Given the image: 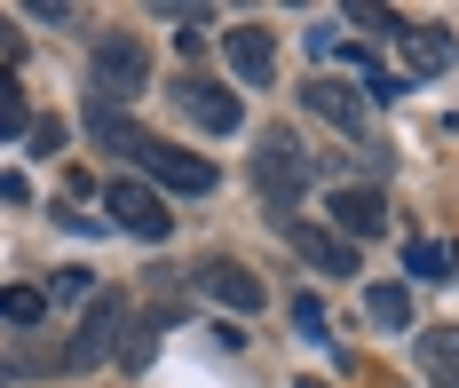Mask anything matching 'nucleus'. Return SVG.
Masks as SVG:
<instances>
[{
	"label": "nucleus",
	"mask_w": 459,
	"mask_h": 388,
	"mask_svg": "<svg viewBox=\"0 0 459 388\" xmlns=\"http://www.w3.org/2000/svg\"><path fill=\"white\" fill-rule=\"evenodd\" d=\"M222 48H230V64H238V80H254V88H262V80L277 72V40L262 32V24H238Z\"/></svg>",
	"instance_id": "f8f14e48"
},
{
	"label": "nucleus",
	"mask_w": 459,
	"mask_h": 388,
	"mask_svg": "<svg viewBox=\"0 0 459 388\" xmlns=\"http://www.w3.org/2000/svg\"><path fill=\"white\" fill-rule=\"evenodd\" d=\"M285 238L301 246V254L317 262L325 278H349V270H357V246L341 238V230H317V222H285Z\"/></svg>",
	"instance_id": "9b49d317"
},
{
	"label": "nucleus",
	"mask_w": 459,
	"mask_h": 388,
	"mask_svg": "<svg viewBox=\"0 0 459 388\" xmlns=\"http://www.w3.org/2000/svg\"><path fill=\"white\" fill-rule=\"evenodd\" d=\"M190 286H206L222 309H262V301H270V286H262L246 262H230V254H206V262L190 270Z\"/></svg>",
	"instance_id": "0eeeda50"
},
{
	"label": "nucleus",
	"mask_w": 459,
	"mask_h": 388,
	"mask_svg": "<svg viewBox=\"0 0 459 388\" xmlns=\"http://www.w3.org/2000/svg\"><path fill=\"white\" fill-rule=\"evenodd\" d=\"M175 111H183L190 127H206V135H238L246 127V111H238V96H230L222 80H175Z\"/></svg>",
	"instance_id": "20e7f679"
},
{
	"label": "nucleus",
	"mask_w": 459,
	"mask_h": 388,
	"mask_svg": "<svg viewBox=\"0 0 459 388\" xmlns=\"http://www.w3.org/2000/svg\"><path fill=\"white\" fill-rule=\"evenodd\" d=\"M301 103H309L317 119H333L341 135H365V127H372V103H365V88H349V80H333V72H317Z\"/></svg>",
	"instance_id": "6e6552de"
},
{
	"label": "nucleus",
	"mask_w": 459,
	"mask_h": 388,
	"mask_svg": "<svg viewBox=\"0 0 459 388\" xmlns=\"http://www.w3.org/2000/svg\"><path fill=\"white\" fill-rule=\"evenodd\" d=\"M8 48H16V32H8V16H0V56H8Z\"/></svg>",
	"instance_id": "412c9836"
},
{
	"label": "nucleus",
	"mask_w": 459,
	"mask_h": 388,
	"mask_svg": "<svg viewBox=\"0 0 459 388\" xmlns=\"http://www.w3.org/2000/svg\"><path fill=\"white\" fill-rule=\"evenodd\" d=\"M119 333H127V309L103 293L88 317H80V333H72V349H64V365H72V373H95V365L111 357V341H119Z\"/></svg>",
	"instance_id": "423d86ee"
},
{
	"label": "nucleus",
	"mask_w": 459,
	"mask_h": 388,
	"mask_svg": "<svg viewBox=\"0 0 459 388\" xmlns=\"http://www.w3.org/2000/svg\"><path fill=\"white\" fill-rule=\"evenodd\" d=\"M0 388H8V381H0Z\"/></svg>",
	"instance_id": "b1692460"
},
{
	"label": "nucleus",
	"mask_w": 459,
	"mask_h": 388,
	"mask_svg": "<svg viewBox=\"0 0 459 388\" xmlns=\"http://www.w3.org/2000/svg\"><path fill=\"white\" fill-rule=\"evenodd\" d=\"M143 80H151V56H143L135 32L95 40V88H103V103H111V96H143Z\"/></svg>",
	"instance_id": "39448f33"
},
{
	"label": "nucleus",
	"mask_w": 459,
	"mask_h": 388,
	"mask_svg": "<svg viewBox=\"0 0 459 388\" xmlns=\"http://www.w3.org/2000/svg\"><path fill=\"white\" fill-rule=\"evenodd\" d=\"M301 388H317V381H301Z\"/></svg>",
	"instance_id": "5701e85b"
},
{
	"label": "nucleus",
	"mask_w": 459,
	"mask_h": 388,
	"mask_svg": "<svg viewBox=\"0 0 459 388\" xmlns=\"http://www.w3.org/2000/svg\"><path fill=\"white\" fill-rule=\"evenodd\" d=\"M452 270H459V246H452Z\"/></svg>",
	"instance_id": "4be33fe9"
},
{
	"label": "nucleus",
	"mask_w": 459,
	"mask_h": 388,
	"mask_svg": "<svg viewBox=\"0 0 459 388\" xmlns=\"http://www.w3.org/2000/svg\"><path fill=\"white\" fill-rule=\"evenodd\" d=\"M309 175H317V167H309V151H301L293 127H262V135H254V191L270 198L277 214L309 191Z\"/></svg>",
	"instance_id": "f03ea898"
},
{
	"label": "nucleus",
	"mask_w": 459,
	"mask_h": 388,
	"mask_svg": "<svg viewBox=\"0 0 459 388\" xmlns=\"http://www.w3.org/2000/svg\"><path fill=\"white\" fill-rule=\"evenodd\" d=\"M88 270H64V278H48V301H88Z\"/></svg>",
	"instance_id": "6ab92c4d"
},
{
	"label": "nucleus",
	"mask_w": 459,
	"mask_h": 388,
	"mask_svg": "<svg viewBox=\"0 0 459 388\" xmlns=\"http://www.w3.org/2000/svg\"><path fill=\"white\" fill-rule=\"evenodd\" d=\"M32 151H40V159H48V151H64V127H56V119H32Z\"/></svg>",
	"instance_id": "aec40b11"
},
{
	"label": "nucleus",
	"mask_w": 459,
	"mask_h": 388,
	"mask_svg": "<svg viewBox=\"0 0 459 388\" xmlns=\"http://www.w3.org/2000/svg\"><path fill=\"white\" fill-rule=\"evenodd\" d=\"M103 214H111L127 238H143V246H159L167 230H175V222H167V198L151 191V183H135V175H119V183L103 191Z\"/></svg>",
	"instance_id": "7ed1b4c3"
},
{
	"label": "nucleus",
	"mask_w": 459,
	"mask_h": 388,
	"mask_svg": "<svg viewBox=\"0 0 459 388\" xmlns=\"http://www.w3.org/2000/svg\"><path fill=\"white\" fill-rule=\"evenodd\" d=\"M404 262H412V278H444V270H452V254H444V246H412Z\"/></svg>",
	"instance_id": "f3484780"
},
{
	"label": "nucleus",
	"mask_w": 459,
	"mask_h": 388,
	"mask_svg": "<svg viewBox=\"0 0 459 388\" xmlns=\"http://www.w3.org/2000/svg\"><path fill=\"white\" fill-rule=\"evenodd\" d=\"M88 135L111 151V159H135L143 175H151V183H167V191H190V198H206V191H214V167H206V159H190L183 143L151 135L143 119H127L119 103H103V96L88 103Z\"/></svg>",
	"instance_id": "f257e3e1"
},
{
	"label": "nucleus",
	"mask_w": 459,
	"mask_h": 388,
	"mask_svg": "<svg viewBox=\"0 0 459 388\" xmlns=\"http://www.w3.org/2000/svg\"><path fill=\"white\" fill-rule=\"evenodd\" d=\"M325 214L341 222V238H380V222H388V206H380V191H372V183L333 191V198H325Z\"/></svg>",
	"instance_id": "1a4fd4ad"
},
{
	"label": "nucleus",
	"mask_w": 459,
	"mask_h": 388,
	"mask_svg": "<svg viewBox=\"0 0 459 388\" xmlns=\"http://www.w3.org/2000/svg\"><path fill=\"white\" fill-rule=\"evenodd\" d=\"M365 96L396 103V96H404V72H380V64H365Z\"/></svg>",
	"instance_id": "a211bd4d"
},
{
	"label": "nucleus",
	"mask_w": 459,
	"mask_h": 388,
	"mask_svg": "<svg viewBox=\"0 0 459 388\" xmlns=\"http://www.w3.org/2000/svg\"><path fill=\"white\" fill-rule=\"evenodd\" d=\"M40 317H48V293H32V286L0 293V325H40Z\"/></svg>",
	"instance_id": "2eb2a0df"
},
{
	"label": "nucleus",
	"mask_w": 459,
	"mask_h": 388,
	"mask_svg": "<svg viewBox=\"0 0 459 388\" xmlns=\"http://www.w3.org/2000/svg\"><path fill=\"white\" fill-rule=\"evenodd\" d=\"M420 373L436 388H459V325H428L420 333Z\"/></svg>",
	"instance_id": "ddd939ff"
},
{
	"label": "nucleus",
	"mask_w": 459,
	"mask_h": 388,
	"mask_svg": "<svg viewBox=\"0 0 459 388\" xmlns=\"http://www.w3.org/2000/svg\"><path fill=\"white\" fill-rule=\"evenodd\" d=\"M365 309H372V325H380V333H404V325H412V293H404V286H372Z\"/></svg>",
	"instance_id": "4468645a"
},
{
	"label": "nucleus",
	"mask_w": 459,
	"mask_h": 388,
	"mask_svg": "<svg viewBox=\"0 0 459 388\" xmlns=\"http://www.w3.org/2000/svg\"><path fill=\"white\" fill-rule=\"evenodd\" d=\"M396 48H404V80H436V72L452 64V32H444V24H404Z\"/></svg>",
	"instance_id": "9d476101"
},
{
	"label": "nucleus",
	"mask_w": 459,
	"mask_h": 388,
	"mask_svg": "<svg viewBox=\"0 0 459 388\" xmlns=\"http://www.w3.org/2000/svg\"><path fill=\"white\" fill-rule=\"evenodd\" d=\"M0 135H32V111H24V88H16V72H0Z\"/></svg>",
	"instance_id": "dca6fc26"
}]
</instances>
